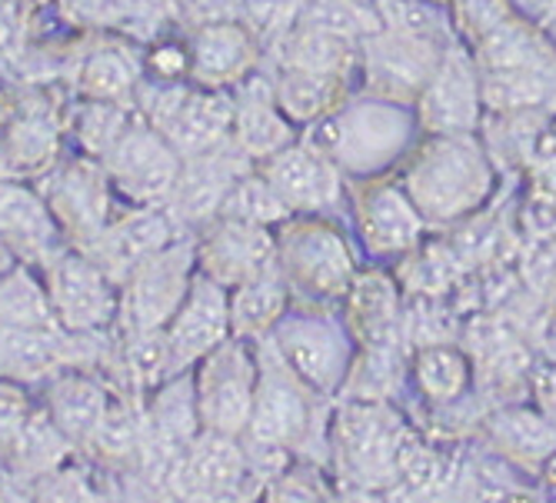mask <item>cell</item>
I'll list each match as a JSON object with an SVG mask.
<instances>
[{"mask_svg": "<svg viewBox=\"0 0 556 503\" xmlns=\"http://www.w3.org/2000/svg\"><path fill=\"white\" fill-rule=\"evenodd\" d=\"M414 427L393 400H337L327 424V443L333 454L337 477L357 490L396 487L400 450Z\"/></svg>", "mask_w": 556, "mask_h": 503, "instance_id": "cell-4", "label": "cell"}, {"mask_svg": "<svg viewBox=\"0 0 556 503\" xmlns=\"http://www.w3.org/2000/svg\"><path fill=\"white\" fill-rule=\"evenodd\" d=\"M264 43L243 21H211L197 30L190 43V77L200 87L230 90L243 77L261 71Z\"/></svg>", "mask_w": 556, "mask_h": 503, "instance_id": "cell-23", "label": "cell"}, {"mask_svg": "<svg viewBox=\"0 0 556 503\" xmlns=\"http://www.w3.org/2000/svg\"><path fill=\"white\" fill-rule=\"evenodd\" d=\"M11 271H14V254H11V243L0 240V280H4Z\"/></svg>", "mask_w": 556, "mask_h": 503, "instance_id": "cell-44", "label": "cell"}, {"mask_svg": "<svg viewBox=\"0 0 556 503\" xmlns=\"http://www.w3.org/2000/svg\"><path fill=\"white\" fill-rule=\"evenodd\" d=\"M274 97L280 111L303 130L317 124L320 117L333 114L340 104L357 93V80L337 77V74H314V71H293V67H274Z\"/></svg>", "mask_w": 556, "mask_h": 503, "instance_id": "cell-28", "label": "cell"}, {"mask_svg": "<svg viewBox=\"0 0 556 503\" xmlns=\"http://www.w3.org/2000/svg\"><path fill=\"white\" fill-rule=\"evenodd\" d=\"M30 414H34V407H30V400L24 397L21 383L0 380V457H4V461H8L11 447L21 437Z\"/></svg>", "mask_w": 556, "mask_h": 503, "instance_id": "cell-40", "label": "cell"}, {"mask_svg": "<svg viewBox=\"0 0 556 503\" xmlns=\"http://www.w3.org/2000/svg\"><path fill=\"white\" fill-rule=\"evenodd\" d=\"M108 174H97L90 164L71 167L54 190V214H61L74 230L84 234V240H93L104 230L108 214Z\"/></svg>", "mask_w": 556, "mask_h": 503, "instance_id": "cell-33", "label": "cell"}, {"mask_svg": "<svg viewBox=\"0 0 556 503\" xmlns=\"http://www.w3.org/2000/svg\"><path fill=\"white\" fill-rule=\"evenodd\" d=\"M197 277V243L170 240L154 257H147L127 274L124 320L127 334L164 330Z\"/></svg>", "mask_w": 556, "mask_h": 503, "instance_id": "cell-11", "label": "cell"}, {"mask_svg": "<svg viewBox=\"0 0 556 503\" xmlns=\"http://www.w3.org/2000/svg\"><path fill=\"white\" fill-rule=\"evenodd\" d=\"M111 411L108 390L87 374H54L47 390V414L71 443H90L97 427L104 424Z\"/></svg>", "mask_w": 556, "mask_h": 503, "instance_id": "cell-29", "label": "cell"}, {"mask_svg": "<svg viewBox=\"0 0 556 503\" xmlns=\"http://www.w3.org/2000/svg\"><path fill=\"white\" fill-rule=\"evenodd\" d=\"M477 437L486 450L523 474H540V467L556 454V424H549L533 404L507 400L477 420Z\"/></svg>", "mask_w": 556, "mask_h": 503, "instance_id": "cell-20", "label": "cell"}, {"mask_svg": "<svg viewBox=\"0 0 556 503\" xmlns=\"http://www.w3.org/2000/svg\"><path fill=\"white\" fill-rule=\"evenodd\" d=\"M50 214L40 200L21 187H0V240L27 243L30 250L47 247L50 240Z\"/></svg>", "mask_w": 556, "mask_h": 503, "instance_id": "cell-36", "label": "cell"}, {"mask_svg": "<svg viewBox=\"0 0 556 503\" xmlns=\"http://www.w3.org/2000/svg\"><path fill=\"white\" fill-rule=\"evenodd\" d=\"M67 340L50 330H0V377L14 383H34L61 374L67 364Z\"/></svg>", "mask_w": 556, "mask_h": 503, "instance_id": "cell-31", "label": "cell"}, {"mask_svg": "<svg viewBox=\"0 0 556 503\" xmlns=\"http://www.w3.org/2000/svg\"><path fill=\"white\" fill-rule=\"evenodd\" d=\"M157 104H147L154 127L177 147L180 158L204 154V150L230 140L233 124V93L230 90H184L170 80H161L154 90Z\"/></svg>", "mask_w": 556, "mask_h": 503, "instance_id": "cell-12", "label": "cell"}, {"mask_svg": "<svg viewBox=\"0 0 556 503\" xmlns=\"http://www.w3.org/2000/svg\"><path fill=\"white\" fill-rule=\"evenodd\" d=\"M230 93H233L230 140L240 147V154L250 164H264L267 158L280 154L283 147L300 140V127L277 104L270 74L254 71L250 77H243Z\"/></svg>", "mask_w": 556, "mask_h": 503, "instance_id": "cell-19", "label": "cell"}, {"mask_svg": "<svg viewBox=\"0 0 556 503\" xmlns=\"http://www.w3.org/2000/svg\"><path fill=\"white\" fill-rule=\"evenodd\" d=\"M270 267H277L274 227L214 217L207 224V234L197 240V271L214 277L227 290Z\"/></svg>", "mask_w": 556, "mask_h": 503, "instance_id": "cell-17", "label": "cell"}, {"mask_svg": "<svg viewBox=\"0 0 556 503\" xmlns=\"http://www.w3.org/2000/svg\"><path fill=\"white\" fill-rule=\"evenodd\" d=\"M137 67L134 61H127L121 54V47H108V50H97V54L87 61L84 67V84L97 93V97H114L127 87H134Z\"/></svg>", "mask_w": 556, "mask_h": 503, "instance_id": "cell-38", "label": "cell"}, {"mask_svg": "<svg viewBox=\"0 0 556 503\" xmlns=\"http://www.w3.org/2000/svg\"><path fill=\"white\" fill-rule=\"evenodd\" d=\"M274 67H293V71H314V74H337L357 80V58L361 43L343 34H333L327 27L300 21L293 30H287L280 40L267 47Z\"/></svg>", "mask_w": 556, "mask_h": 503, "instance_id": "cell-27", "label": "cell"}, {"mask_svg": "<svg viewBox=\"0 0 556 503\" xmlns=\"http://www.w3.org/2000/svg\"><path fill=\"white\" fill-rule=\"evenodd\" d=\"M430 4H443L446 8V0H430Z\"/></svg>", "mask_w": 556, "mask_h": 503, "instance_id": "cell-45", "label": "cell"}, {"mask_svg": "<svg viewBox=\"0 0 556 503\" xmlns=\"http://www.w3.org/2000/svg\"><path fill=\"white\" fill-rule=\"evenodd\" d=\"M517 234L527 243H549L556 240V197L527 187V197L517 211Z\"/></svg>", "mask_w": 556, "mask_h": 503, "instance_id": "cell-39", "label": "cell"}, {"mask_svg": "<svg viewBox=\"0 0 556 503\" xmlns=\"http://www.w3.org/2000/svg\"><path fill=\"white\" fill-rule=\"evenodd\" d=\"M417 211L433 230L464 224L490 208L500 187V164L477 134H420L396 167Z\"/></svg>", "mask_w": 556, "mask_h": 503, "instance_id": "cell-1", "label": "cell"}, {"mask_svg": "<svg viewBox=\"0 0 556 503\" xmlns=\"http://www.w3.org/2000/svg\"><path fill=\"white\" fill-rule=\"evenodd\" d=\"M346 211L364 250L380 264L410 254L433 230L417 211L407 187L400 184L396 171L374 177H346Z\"/></svg>", "mask_w": 556, "mask_h": 503, "instance_id": "cell-7", "label": "cell"}, {"mask_svg": "<svg viewBox=\"0 0 556 503\" xmlns=\"http://www.w3.org/2000/svg\"><path fill=\"white\" fill-rule=\"evenodd\" d=\"M307 4L311 0H237V14L267 50L274 40H280L287 30L300 24Z\"/></svg>", "mask_w": 556, "mask_h": 503, "instance_id": "cell-37", "label": "cell"}, {"mask_svg": "<svg viewBox=\"0 0 556 503\" xmlns=\"http://www.w3.org/2000/svg\"><path fill=\"white\" fill-rule=\"evenodd\" d=\"M486 114H556V71H480Z\"/></svg>", "mask_w": 556, "mask_h": 503, "instance_id": "cell-32", "label": "cell"}, {"mask_svg": "<svg viewBox=\"0 0 556 503\" xmlns=\"http://www.w3.org/2000/svg\"><path fill=\"white\" fill-rule=\"evenodd\" d=\"M536 480H540V483H546L549 490H556V454H553V457H549V461H546V464L540 467Z\"/></svg>", "mask_w": 556, "mask_h": 503, "instance_id": "cell-43", "label": "cell"}, {"mask_svg": "<svg viewBox=\"0 0 556 503\" xmlns=\"http://www.w3.org/2000/svg\"><path fill=\"white\" fill-rule=\"evenodd\" d=\"M257 347L254 340L227 337L211 354L197 364L193 393H197V414L200 427L211 433L243 437L254 411L257 393Z\"/></svg>", "mask_w": 556, "mask_h": 503, "instance_id": "cell-9", "label": "cell"}, {"mask_svg": "<svg viewBox=\"0 0 556 503\" xmlns=\"http://www.w3.org/2000/svg\"><path fill=\"white\" fill-rule=\"evenodd\" d=\"M527 397L533 400V407L556 424V357H536L530 367V383Z\"/></svg>", "mask_w": 556, "mask_h": 503, "instance_id": "cell-41", "label": "cell"}, {"mask_svg": "<svg viewBox=\"0 0 556 503\" xmlns=\"http://www.w3.org/2000/svg\"><path fill=\"white\" fill-rule=\"evenodd\" d=\"M407 374L417 393L424 397V404L437 411L464 404L477 390L473 357L460 340H433V343L414 347Z\"/></svg>", "mask_w": 556, "mask_h": 503, "instance_id": "cell-25", "label": "cell"}, {"mask_svg": "<svg viewBox=\"0 0 556 503\" xmlns=\"http://www.w3.org/2000/svg\"><path fill=\"white\" fill-rule=\"evenodd\" d=\"M254 347H257L261 374H257L254 411H250L243 443L293 454V450H303L311 443L327 397H320L296 377V370L283 361L270 334L254 340Z\"/></svg>", "mask_w": 556, "mask_h": 503, "instance_id": "cell-5", "label": "cell"}, {"mask_svg": "<svg viewBox=\"0 0 556 503\" xmlns=\"http://www.w3.org/2000/svg\"><path fill=\"white\" fill-rule=\"evenodd\" d=\"M174 217L170 211H161L157 204L137 208L124 221L111 224L100 230L90 243L97 250V264L108 271L111 280H127V274L143 264L147 257H154L157 250H164L174 240Z\"/></svg>", "mask_w": 556, "mask_h": 503, "instance_id": "cell-24", "label": "cell"}, {"mask_svg": "<svg viewBox=\"0 0 556 503\" xmlns=\"http://www.w3.org/2000/svg\"><path fill=\"white\" fill-rule=\"evenodd\" d=\"M180 171L184 158L157 127H127L108 154V177L140 208L167 204Z\"/></svg>", "mask_w": 556, "mask_h": 503, "instance_id": "cell-14", "label": "cell"}, {"mask_svg": "<svg viewBox=\"0 0 556 503\" xmlns=\"http://www.w3.org/2000/svg\"><path fill=\"white\" fill-rule=\"evenodd\" d=\"M257 171L274 184L290 214L337 217L346 211V174L303 137L257 164Z\"/></svg>", "mask_w": 556, "mask_h": 503, "instance_id": "cell-13", "label": "cell"}, {"mask_svg": "<svg viewBox=\"0 0 556 503\" xmlns=\"http://www.w3.org/2000/svg\"><path fill=\"white\" fill-rule=\"evenodd\" d=\"M443 50H446L443 40L424 34L396 30V27L374 30L370 37L361 40L357 93H370L403 108H414L424 87L430 84Z\"/></svg>", "mask_w": 556, "mask_h": 503, "instance_id": "cell-8", "label": "cell"}, {"mask_svg": "<svg viewBox=\"0 0 556 503\" xmlns=\"http://www.w3.org/2000/svg\"><path fill=\"white\" fill-rule=\"evenodd\" d=\"M270 337L303 383L327 400H337L353 354H357V340L350 337L340 311H314L293 304L277 320Z\"/></svg>", "mask_w": 556, "mask_h": 503, "instance_id": "cell-6", "label": "cell"}, {"mask_svg": "<svg viewBox=\"0 0 556 503\" xmlns=\"http://www.w3.org/2000/svg\"><path fill=\"white\" fill-rule=\"evenodd\" d=\"M290 307H293V293H290V284L283 280L280 267H270L257 277L237 284L230 290L233 337H243V340L267 337Z\"/></svg>", "mask_w": 556, "mask_h": 503, "instance_id": "cell-30", "label": "cell"}, {"mask_svg": "<svg viewBox=\"0 0 556 503\" xmlns=\"http://www.w3.org/2000/svg\"><path fill=\"white\" fill-rule=\"evenodd\" d=\"M300 137L324 150L346 177H374L390 174L407 161L420 140V127L414 108L370 93H353L333 114L303 127Z\"/></svg>", "mask_w": 556, "mask_h": 503, "instance_id": "cell-2", "label": "cell"}, {"mask_svg": "<svg viewBox=\"0 0 556 503\" xmlns=\"http://www.w3.org/2000/svg\"><path fill=\"white\" fill-rule=\"evenodd\" d=\"M556 154V114H549V121H546V127H543V137H540V150L536 154Z\"/></svg>", "mask_w": 556, "mask_h": 503, "instance_id": "cell-42", "label": "cell"}, {"mask_svg": "<svg viewBox=\"0 0 556 503\" xmlns=\"http://www.w3.org/2000/svg\"><path fill=\"white\" fill-rule=\"evenodd\" d=\"M250 164L240 147L233 140H224L204 154L184 158V171L167 197V211L177 224H190V227H207L230 193V187L237 184L240 174H247Z\"/></svg>", "mask_w": 556, "mask_h": 503, "instance_id": "cell-16", "label": "cell"}, {"mask_svg": "<svg viewBox=\"0 0 556 503\" xmlns=\"http://www.w3.org/2000/svg\"><path fill=\"white\" fill-rule=\"evenodd\" d=\"M47 293L50 304H54L58 324L74 334H90L104 327L117 307L108 271L80 254H64L50 264Z\"/></svg>", "mask_w": 556, "mask_h": 503, "instance_id": "cell-18", "label": "cell"}, {"mask_svg": "<svg viewBox=\"0 0 556 503\" xmlns=\"http://www.w3.org/2000/svg\"><path fill=\"white\" fill-rule=\"evenodd\" d=\"M274 237L277 267L290 284L293 304L314 311H340L361 267L337 217L293 214L280 227H274Z\"/></svg>", "mask_w": 556, "mask_h": 503, "instance_id": "cell-3", "label": "cell"}, {"mask_svg": "<svg viewBox=\"0 0 556 503\" xmlns=\"http://www.w3.org/2000/svg\"><path fill=\"white\" fill-rule=\"evenodd\" d=\"M58 327L50 293L24 271L0 280V330H50Z\"/></svg>", "mask_w": 556, "mask_h": 503, "instance_id": "cell-34", "label": "cell"}, {"mask_svg": "<svg viewBox=\"0 0 556 503\" xmlns=\"http://www.w3.org/2000/svg\"><path fill=\"white\" fill-rule=\"evenodd\" d=\"M233 334L230 327V290L214 277L200 274L193 277L184 304L164 327L170 374H184L204 361L217 343Z\"/></svg>", "mask_w": 556, "mask_h": 503, "instance_id": "cell-15", "label": "cell"}, {"mask_svg": "<svg viewBox=\"0 0 556 503\" xmlns=\"http://www.w3.org/2000/svg\"><path fill=\"white\" fill-rule=\"evenodd\" d=\"M480 71H556V43L517 8L470 43Z\"/></svg>", "mask_w": 556, "mask_h": 503, "instance_id": "cell-26", "label": "cell"}, {"mask_svg": "<svg viewBox=\"0 0 556 503\" xmlns=\"http://www.w3.org/2000/svg\"><path fill=\"white\" fill-rule=\"evenodd\" d=\"M243 483H257L243 437L200 430L170 480V490L180 496H230L240 493Z\"/></svg>", "mask_w": 556, "mask_h": 503, "instance_id": "cell-22", "label": "cell"}, {"mask_svg": "<svg viewBox=\"0 0 556 503\" xmlns=\"http://www.w3.org/2000/svg\"><path fill=\"white\" fill-rule=\"evenodd\" d=\"M420 134H477L486 108H483V77L470 54V47L453 40L414 104Z\"/></svg>", "mask_w": 556, "mask_h": 503, "instance_id": "cell-10", "label": "cell"}, {"mask_svg": "<svg viewBox=\"0 0 556 503\" xmlns=\"http://www.w3.org/2000/svg\"><path fill=\"white\" fill-rule=\"evenodd\" d=\"M217 217H230V221H243V224H261V227H280L293 214L280 200V193L274 190V184L257 167H250L230 187V193H227V200H224V208H220Z\"/></svg>", "mask_w": 556, "mask_h": 503, "instance_id": "cell-35", "label": "cell"}, {"mask_svg": "<svg viewBox=\"0 0 556 503\" xmlns=\"http://www.w3.org/2000/svg\"><path fill=\"white\" fill-rule=\"evenodd\" d=\"M403 304H407V297L400 290L396 274L377 261L374 267L357 271V277H353L340 304V317L357 347L407 340L403 337Z\"/></svg>", "mask_w": 556, "mask_h": 503, "instance_id": "cell-21", "label": "cell"}]
</instances>
